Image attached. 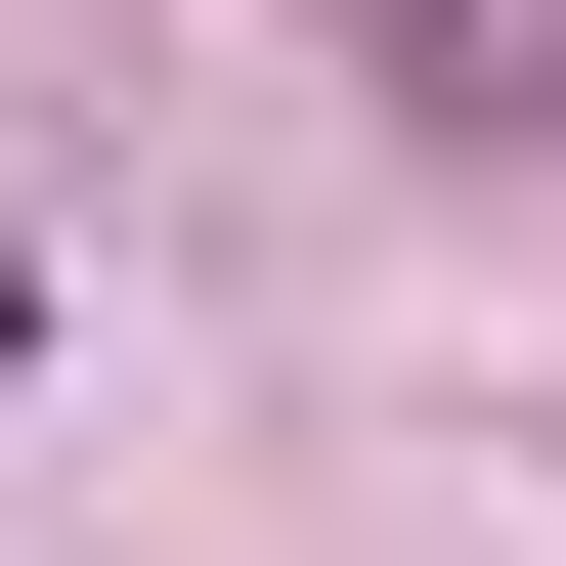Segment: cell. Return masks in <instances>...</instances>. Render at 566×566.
<instances>
[{"mask_svg":"<svg viewBox=\"0 0 566 566\" xmlns=\"http://www.w3.org/2000/svg\"><path fill=\"white\" fill-rule=\"evenodd\" d=\"M392 87H566V0H392Z\"/></svg>","mask_w":566,"mask_h":566,"instance_id":"6da1fadb","label":"cell"}]
</instances>
